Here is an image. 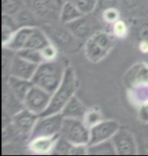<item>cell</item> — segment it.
Returning a JSON list of instances; mask_svg holds the SVG:
<instances>
[{
  "label": "cell",
  "instance_id": "7",
  "mask_svg": "<svg viewBox=\"0 0 148 156\" xmlns=\"http://www.w3.org/2000/svg\"><path fill=\"white\" fill-rule=\"evenodd\" d=\"M121 128L119 122L116 120H103L96 126L89 129V142L88 145L106 141L113 138V136Z\"/></svg>",
  "mask_w": 148,
  "mask_h": 156
},
{
  "label": "cell",
  "instance_id": "11",
  "mask_svg": "<svg viewBox=\"0 0 148 156\" xmlns=\"http://www.w3.org/2000/svg\"><path fill=\"white\" fill-rule=\"evenodd\" d=\"M38 68V64L31 63V62L21 58L15 53L10 66V75L23 78V79L31 80L34 72Z\"/></svg>",
  "mask_w": 148,
  "mask_h": 156
},
{
  "label": "cell",
  "instance_id": "38",
  "mask_svg": "<svg viewBox=\"0 0 148 156\" xmlns=\"http://www.w3.org/2000/svg\"><path fill=\"white\" fill-rule=\"evenodd\" d=\"M64 1H68V0H64Z\"/></svg>",
  "mask_w": 148,
  "mask_h": 156
},
{
  "label": "cell",
  "instance_id": "27",
  "mask_svg": "<svg viewBox=\"0 0 148 156\" xmlns=\"http://www.w3.org/2000/svg\"><path fill=\"white\" fill-rule=\"evenodd\" d=\"M24 7L23 0H2V13L14 15Z\"/></svg>",
  "mask_w": 148,
  "mask_h": 156
},
{
  "label": "cell",
  "instance_id": "22",
  "mask_svg": "<svg viewBox=\"0 0 148 156\" xmlns=\"http://www.w3.org/2000/svg\"><path fill=\"white\" fill-rule=\"evenodd\" d=\"M49 44H51L49 37L47 36L42 30L36 27L30 36L29 41H27L26 48H31L36 50H42L45 48L46 46H48Z\"/></svg>",
  "mask_w": 148,
  "mask_h": 156
},
{
  "label": "cell",
  "instance_id": "26",
  "mask_svg": "<svg viewBox=\"0 0 148 156\" xmlns=\"http://www.w3.org/2000/svg\"><path fill=\"white\" fill-rule=\"evenodd\" d=\"M103 120V114L99 108H90L86 111L85 115L82 119V121L84 122V124L87 127L90 128L96 126V124H99V122H102Z\"/></svg>",
  "mask_w": 148,
  "mask_h": 156
},
{
  "label": "cell",
  "instance_id": "18",
  "mask_svg": "<svg viewBox=\"0 0 148 156\" xmlns=\"http://www.w3.org/2000/svg\"><path fill=\"white\" fill-rule=\"evenodd\" d=\"M51 33L52 38L56 41V45H58L59 47H62L63 49L68 50L74 47L75 43H76L77 38L72 34L70 30L67 29V27L65 29H60V27H55L50 30Z\"/></svg>",
  "mask_w": 148,
  "mask_h": 156
},
{
  "label": "cell",
  "instance_id": "17",
  "mask_svg": "<svg viewBox=\"0 0 148 156\" xmlns=\"http://www.w3.org/2000/svg\"><path fill=\"white\" fill-rule=\"evenodd\" d=\"M88 108L85 107V105L77 96L74 95L69 99L65 107L62 108L61 114L64 118L81 119L82 120Z\"/></svg>",
  "mask_w": 148,
  "mask_h": 156
},
{
  "label": "cell",
  "instance_id": "10",
  "mask_svg": "<svg viewBox=\"0 0 148 156\" xmlns=\"http://www.w3.org/2000/svg\"><path fill=\"white\" fill-rule=\"evenodd\" d=\"M123 82L126 88L137 84H148V64L143 62L134 64L125 73Z\"/></svg>",
  "mask_w": 148,
  "mask_h": 156
},
{
  "label": "cell",
  "instance_id": "15",
  "mask_svg": "<svg viewBox=\"0 0 148 156\" xmlns=\"http://www.w3.org/2000/svg\"><path fill=\"white\" fill-rule=\"evenodd\" d=\"M34 27H21L17 29L13 33L9 42L5 46H3V48H7L14 52L26 48L27 41H29L30 36L31 35Z\"/></svg>",
  "mask_w": 148,
  "mask_h": 156
},
{
  "label": "cell",
  "instance_id": "6",
  "mask_svg": "<svg viewBox=\"0 0 148 156\" xmlns=\"http://www.w3.org/2000/svg\"><path fill=\"white\" fill-rule=\"evenodd\" d=\"M51 98L52 93L34 84L24 98L23 105L27 110L37 114L38 116H41L48 108Z\"/></svg>",
  "mask_w": 148,
  "mask_h": 156
},
{
  "label": "cell",
  "instance_id": "25",
  "mask_svg": "<svg viewBox=\"0 0 148 156\" xmlns=\"http://www.w3.org/2000/svg\"><path fill=\"white\" fill-rule=\"evenodd\" d=\"M16 54L18 56H20L21 58L26 59V60L31 62L34 64H41L43 63L44 58L42 55L41 50H36V49H31V48H23L16 52Z\"/></svg>",
  "mask_w": 148,
  "mask_h": 156
},
{
  "label": "cell",
  "instance_id": "21",
  "mask_svg": "<svg viewBox=\"0 0 148 156\" xmlns=\"http://www.w3.org/2000/svg\"><path fill=\"white\" fill-rule=\"evenodd\" d=\"M20 136V133L12 123V118L3 112V124H2V143L3 145L10 143Z\"/></svg>",
  "mask_w": 148,
  "mask_h": 156
},
{
  "label": "cell",
  "instance_id": "24",
  "mask_svg": "<svg viewBox=\"0 0 148 156\" xmlns=\"http://www.w3.org/2000/svg\"><path fill=\"white\" fill-rule=\"evenodd\" d=\"M15 20H16L17 24L21 27H37L36 17L33 13V11L29 10V9H24V7L18 11L16 14L14 15Z\"/></svg>",
  "mask_w": 148,
  "mask_h": 156
},
{
  "label": "cell",
  "instance_id": "29",
  "mask_svg": "<svg viewBox=\"0 0 148 156\" xmlns=\"http://www.w3.org/2000/svg\"><path fill=\"white\" fill-rule=\"evenodd\" d=\"M112 34L115 38L124 39L129 34V26L125 20L120 18L115 23L112 24Z\"/></svg>",
  "mask_w": 148,
  "mask_h": 156
},
{
  "label": "cell",
  "instance_id": "34",
  "mask_svg": "<svg viewBox=\"0 0 148 156\" xmlns=\"http://www.w3.org/2000/svg\"><path fill=\"white\" fill-rule=\"evenodd\" d=\"M142 0H120V3L125 9L131 10V9L137 8L140 5Z\"/></svg>",
  "mask_w": 148,
  "mask_h": 156
},
{
  "label": "cell",
  "instance_id": "30",
  "mask_svg": "<svg viewBox=\"0 0 148 156\" xmlns=\"http://www.w3.org/2000/svg\"><path fill=\"white\" fill-rule=\"evenodd\" d=\"M72 143H70L68 140L60 136L59 139L57 140L56 144L54 146L51 154H58V155H69L70 154V150L72 147Z\"/></svg>",
  "mask_w": 148,
  "mask_h": 156
},
{
  "label": "cell",
  "instance_id": "5",
  "mask_svg": "<svg viewBox=\"0 0 148 156\" xmlns=\"http://www.w3.org/2000/svg\"><path fill=\"white\" fill-rule=\"evenodd\" d=\"M63 121H64V117L62 116L61 113L39 117L30 135V139L41 136L59 135Z\"/></svg>",
  "mask_w": 148,
  "mask_h": 156
},
{
  "label": "cell",
  "instance_id": "32",
  "mask_svg": "<svg viewBox=\"0 0 148 156\" xmlns=\"http://www.w3.org/2000/svg\"><path fill=\"white\" fill-rule=\"evenodd\" d=\"M41 52H42L43 58L45 61H53L58 58V49L52 43L41 50Z\"/></svg>",
  "mask_w": 148,
  "mask_h": 156
},
{
  "label": "cell",
  "instance_id": "1",
  "mask_svg": "<svg viewBox=\"0 0 148 156\" xmlns=\"http://www.w3.org/2000/svg\"><path fill=\"white\" fill-rule=\"evenodd\" d=\"M67 67L64 62L58 60V58L53 61H44L38 65L31 81L34 85L42 87L53 94L62 82Z\"/></svg>",
  "mask_w": 148,
  "mask_h": 156
},
{
  "label": "cell",
  "instance_id": "8",
  "mask_svg": "<svg viewBox=\"0 0 148 156\" xmlns=\"http://www.w3.org/2000/svg\"><path fill=\"white\" fill-rule=\"evenodd\" d=\"M117 151V155H136L138 145L134 135L130 131L120 128L111 139Z\"/></svg>",
  "mask_w": 148,
  "mask_h": 156
},
{
  "label": "cell",
  "instance_id": "31",
  "mask_svg": "<svg viewBox=\"0 0 148 156\" xmlns=\"http://www.w3.org/2000/svg\"><path fill=\"white\" fill-rule=\"evenodd\" d=\"M102 20L106 23L112 24L120 20V11L116 7H109L102 10Z\"/></svg>",
  "mask_w": 148,
  "mask_h": 156
},
{
  "label": "cell",
  "instance_id": "3",
  "mask_svg": "<svg viewBox=\"0 0 148 156\" xmlns=\"http://www.w3.org/2000/svg\"><path fill=\"white\" fill-rule=\"evenodd\" d=\"M115 45L116 40L113 34L96 30L84 43V54L87 60L92 63H97L110 54Z\"/></svg>",
  "mask_w": 148,
  "mask_h": 156
},
{
  "label": "cell",
  "instance_id": "20",
  "mask_svg": "<svg viewBox=\"0 0 148 156\" xmlns=\"http://www.w3.org/2000/svg\"><path fill=\"white\" fill-rule=\"evenodd\" d=\"M82 15L84 14L77 8V6L72 1L68 0V1H65L62 6L61 11L59 13V20L61 21V23L67 24L81 17Z\"/></svg>",
  "mask_w": 148,
  "mask_h": 156
},
{
  "label": "cell",
  "instance_id": "14",
  "mask_svg": "<svg viewBox=\"0 0 148 156\" xmlns=\"http://www.w3.org/2000/svg\"><path fill=\"white\" fill-rule=\"evenodd\" d=\"M3 112L10 117L24 108L23 101H21L17 96L11 91L5 82H3Z\"/></svg>",
  "mask_w": 148,
  "mask_h": 156
},
{
  "label": "cell",
  "instance_id": "23",
  "mask_svg": "<svg viewBox=\"0 0 148 156\" xmlns=\"http://www.w3.org/2000/svg\"><path fill=\"white\" fill-rule=\"evenodd\" d=\"M88 155H117L114 143L111 139L96 144L88 145Z\"/></svg>",
  "mask_w": 148,
  "mask_h": 156
},
{
  "label": "cell",
  "instance_id": "33",
  "mask_svg": "<svg viewBox=\"0 0 148 156\" xmlns=\"http://www.w3.org/2000/svg\"><path fill=\"white\" fill-rule=\"evenodd\" d=\"M138 119L142 123L148 124V102L138 108Z\"/></svg>",
  "mask_w": 148,
  "mask_h": 156
},
{
  "label": "cell",
  "instance_id": "13",
  "mask_svg": "<svg viewBox=\"0 0 148 156\" xmlns=\"http://www.w3.org/2000/svg\"><path fill=\"white\" fill-rule=\"evenodd\" d=\"M86 15L87 14H84L81 17L73 20L72 23L65 24V27H67V29L77 39H88L92 34L96 33L93 32L92 23L86 17Z\"/></svg>",
  "mask_w": 148,
  "mask_h": 156
},
{
  "label": "cell",
  "instance_id": "4",
  "mask_svg": "<svg viewBox=\"0 0 148 156\" xmlns=\"http://www.w3.org/2000/svg\"><path fill=\"white\" fill-rule=\"evenodd\" d=\"M60 136L68 140L72 144L88 145L89 128L81 119L64 118Z\"/></svg>",
  "mask_w": 148,
  "mask_h": 156
},
{
  "label": "cell",
  "instance_id": "28",
  "mask_svg": "<svg viewBox=\"0 0 148 156\" xmlns=\"http://www.w3.org/2000/svg\"><path fill=\"white\" fill-rule=\"evenodd\" d=\"M83 14H90L97 8L99 0H70Z\"/></svg>",
  "mask_w": 148,
  "mask_h": 156
},
{
  "label": "cell",
  "instance_id": "16",
  "mask_svg": "<svg viewBox=\"0 0 148 156\" xmlns=\"http://www.w3.org/2000/svg\"><path fill=\"white\" fill-rule=\"evenodd\" d=\"M3 82H5L10 88V90L14 93L15 96H17L21 101H24L27 92L30 91L31 86L34 85L31 80L23 79V78H18L15 76L10 75L7 79L4 80Z\"/></svg>",
  "mask_w": 148,
  "mask_h": 156
},
{
  "label": "cell",
  "instance_id": "37",
  "mask_svg": "<svg viewBox=\"0 0 148 156\" xmlns=\"http://www.w3.org/2000/svg\"><path fill=\"white\" fill-rule=\"evenodd\" d=\"M138 48H139L140 52L147 54L148 53V41L146 40H141L139 44H138Z\"/></svg>",
  "mask_w": 148,
  "mask_h": 156
},
{
  "label": "cell",
  "instance_id": "19",
  "mask_svg": "<svg viewBox=\"0 0 148 156\" xmlns=\"http://www.w3.org/2000/svg\"><path fill=\"white\" fill-rule=\"evenodd\" d=\"M128 98L135 107L139 108L148 102V84H137L127 88Z\"/></svg>",
  "mask_w": 148,
  "mask_h": 156
},
{
  "label": "cell",
  "instance_id": "36",
  "mask_svg": "<svg viewBox=\"0 0 148 156\" xmlns=\"http://www.w3.org/2000/svg\"><path fill=\"white\" fill-rule=\"evenodd\" d=\"M138 38L141 40L148 41V23H143L139 29H138Z\"/></svg>",
  "mask_w": 148,
  "mask_h": 156
},
{
  "label": "cell",
  "instance_id": "35",
  "mask_svg": "<svg viewBox=\"0 0 148 156\" xmlns=\"http://www.w3.org/2000/svg\"><path fill=\"white\" fill-rule=\"evenodd\" d=\"M119 0H99V4H97V8L103 9L109 7H115L116 4L118 3Z\"/></svg>",
  "mask_w": 148,
  "mask_h": 156
},
{
  "label": "cell",
  "instance_id": "2",
  "mask_svg": "<svg viewBox=\"0 0 148 156\" xmlns=\"http://www.w3.org/2000/svg\"><path fill=\"white\" fill-rule=\"evenodd\" d=\"M77 87L78 81L75 71L71 66H68L65 70L62 82L60 83L56 91L52 94V98L48 108L41 116H49V115L61 113L62 108L65 107L69 99L75 95Z\"/></svg>",
  "mask_w": 148,
  "mask_h": 156
},
{
  "label": "cell",
  "instance_id": "12",
  "mask_svg": "<svg viewBox=\"0 0 148 156\" xmlns=\"http://www.w3.org/2000/svg\"><path fill=\"white\" fill-rule=\"evenodd\" d=\"M59 137L60 134L55 136H41L30 139L27 148L34 154H51Z\"/></svg>",
  "mask_w": 148,
  "mask_h": 156
},
{
  "label": "cell",
  "instance_id": "9",
  "mask_svg": "<svg viewBox=\"0 0 148 156\" xmlns=\"http://www.w3.org/2000/svg\"><path fill=\"white\" fill-rule=\"evenodd\" d=\"M40 116L33 113L27 108H23L14 116H12V123L20 133L21 136H29L31 135L34 125H36L38 119Z\"/></svg>",
  "mask_w": 148,
  "mask_h": 156
}]
</instances>
